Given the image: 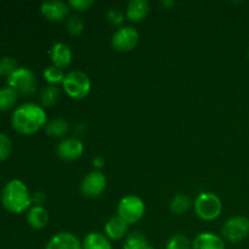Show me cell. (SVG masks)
Here are the masks:
<instances>
[{
	"instance_id": "cell-23",
	"label": "cell",
	"mask_w": 249,
	"mask_h": 249,
	"mask_svg": "<svg viewBox=\"0 0 249 249\" xmlns=\"http://www.w3.org/2000/svg\"><path fill=\"white\" fill-rule=\"evenodd\" d=\"M60 99V89L56 85H46L40 91V102L44 107H53Z\"/></svg>"
},
{
	"instance_id": "cell-32",
	"label": "cell",
	"mask_w": 249,
	"mask_h": 249,
	"mask_svg": "<svg viewBox=\"0 0 249 249\" xmlns=\"http://www.w3.org/2000/svg\"><path fill=\"white\" fill-rule=\"evenodd\" d=\"M92 165L95 167V170H100L105 165V158L101 157V156H96L92 160Z\"/></svg>"
},
{
	"instance_id": "cell-5",
	"label": "cell",
	"mask_w": 249,
	"mask_h": 249,
	"mask_svg": "<svg viewBox=\"0 0 249 249\" xmlns=\"http://www.w3.org/2000/svg\"><path fill=\"white\" fill-rule=\"evenodd\" d=\"M7 85L17 94L32 95L36 91V77L28 67H17L7 77Z\"/></svg>"
},
{
	"instance_id": "cell-30",
	"label": "cell",
	"mask_w": 249,
	"mask_h": 249,
	"mask_svg": "<svg viewBox=\"0 0 249 249\" xmlns=\"http://www.w3.org/2000/svg\"><path fill=\"white\" fill-rule=\"evenodd\" d=\"M68 5L78 11H87L94 5V0H70Z\"/></svg>"
},
{
	"instance_id": "cell-2",
	"label": "cell",
	"mask_w": 249,
	"mask_h": 249,
	"mask_svg": "<svg viewBox=\"0 0 249 249\" xmlns=\"http://www.w3.org/2000/svg\"><path fill=\"white\" fill-rule=\"evenodd\" d=\"M1 203L6 211L19 214L31 208L32 195L22 180L12 179L2 189Z\"/></svg>"
},
{
	"instance_id": "cell-22",
	"label": "cell",
	"mask_w": 249,
	"mask_h": 249,
	"mask_svg": "<svg viewBox=\"0 0 249 249\" xmlns=\"http://www.w3.org/2000/svg\"><path fill=\"white\" fill-rule=\"evenodd\" d=\"M17 94L12 88L7 87L0 88V111H9L16 105L17 102Z\"/></svg>"
},
{
	"instance_id": "cell-29",
	"label": "cell",
	"mask_w": 249,
	"mask_h": 249,
	"mask_svg": "<svg viewBox=\"0 0 249 249\" xmlns=\"http://www.w3.org/2000/svg\"><path fill=\"white\" fill-rule=\"evenodd\" d=\"M106 16H107V19H108L112 24H116V26L122 24L124 21V14L121 11V10L117 9V7H111V9L107 11Z\"/></svg>"
},
{
	"instance_id": "cell-18",
	"label": "cell",
	"mask_w": 249,
	"mask_h": 249,
	"mask_svg": "<svg viewBox=\"0 0 249 249\" xmlns=\"http://www.w3.org/2000/svg\"><path fill=\"white\" fill-rule=\"evenodd\" d=\"M83 249H112V245L105 233L90 232L82 242Z\"/></svg>"
},
{
	"instance_id": "cell-19",
	"label": "cell",
	"mask_w": 249,
	"mask_h": 249,
	"mask_svg": "<svg viewBox=\"0 0 249 249\" xmlns=\"http://www.w3.org/2000/svg\"><path fill=\"white\" fill-rule=\"evenodd\" d=\"M70 130V123L63 118L51 119L46 123L45 131L51 138H63Z\"/></svg>"
},
{
	"instance_id": "cell-21",
	"label": "cell",
	"mask_w": 249,
	"mask_h": 249,
	"mask_svg": "<svg viewBox=\"0 0 249 249\" xmlns=\"http://www.w3.org/2000/svg\"><path fill=\"white\" fill-rule=\"evenodd\" d=\"M192 206V201L189 196L184 194H178L170 201V211L177 215H182L187 213Z\"/></svg>"
},
{
	"instance_id": "cell-35",
	"label": "cell",
	"mask_w": 249,
	"mask_h": 249,
	"mask_svg": "<svg viewBox=\"0 0 249 249\" xmlns=\"http://www.w3.org/2000/svg\"><path fill=\"white\" fill-rule=\"evenodd\" d=\"M248 57H249V50H248Z\"/></svg>"
},
{
	"instance_id": "cell-9",
	"label": "cell",
	"mask_w": 249,
	"mask_h": 249,
	"mask_svg": "<svg viewBox=\"0 0 249 249\" xmlns=\"http://www.w3.org/2000/svg\"><path fill=\"white\" fill-rule=\"evenodd\" d=\"M106 186L107 180L104 173L101 170H92V172L88 173L83 179L82 185H80V191L85 197L95 198L105 191Z\"/></svg>"
},
{
	"instance_id": "cell-20",
	"label": "cell",
	"mask_w": 249,
	"mask_h": 249,
	"mask_svg": "<svg viewBox=\"0 0 249 249\" xmlns=\"http://www.w3.org/2000/svg\"><path fill=\"white\" fill-rule=\"evenodd\" d=\"M148 246L147 237L140 231H133L128 233L124 241L123 249H147Z\"/></svg>"
},
{
	"instance_id": "cell-10",
	"label": "cell",
	"mask_w": 249,
	"mask_h": 249,
	"mask_svg": "<svg viewBox=\"0 0 249 249\" xmlns=\"http://www.w3.org/2000/svg\"><path fill=\"white\" fill-rule=\"evenodd\" d=\"M56 152H57V156L61 160L72 162V160H75L82 157L83 152H84V145L77 138L63 139L57 145Z\"/></svg>"
},
{
	"instance_id": "cell-11",
	"label": "cell",
	"mask_w": 249,
	"mask_h": 249,
	"mask_svg": "<svg viewBox=\"0 0 249 249\" xmlns=\"http://www.w3.org/2000/svg\"><path fill=\"white\" fill-rule=\"evenodd\" d=\"M40 12L49 21H62L70 12V5L62 0H48L41 2Z\"/></svg>"
},
{
	"instance_id": "cell-27",
	"label": "cell",
	"mask_w": 249,
	"mask_h": 249,
	"mask_svg": "<svg viewBox=\"0 0 249 249\" xmlns=\"http://www.w3.org/2000/svg\"><path fill=\"white\" fill-rule=\"evenodd\" d=\"M12 141L9 135L5 133H0V160H4L11 155Z\"/></svg>"
},
{
	"instance_id": "cell-12",
	"label": "cell",
	"mask_w": 249,
	"mask_h": 249,
	"mask_svg": "<svg viewBox=\"0 0 249 249\" xmlns=\"http://www.w3.org/2000/svg\"><path fill=\"white\" fill-rule=\"evenodd\" d=\"M44 249H83V246L72 232H58L49 240Z\"/></svg>"
},
{
	"instance_id": "cell-25",
	"label": "cell",
	"mask_w": 249,
	"mask_h": 249,
	"mask_svg": "<svg viewBox=\"0 0 249 249\" xmlns=\"http://www.w3.org/2000/svg\"><path fill=\"white\" fill-rule=\"evenodd\" d=\"M165 249H192V242L189 237L181 233L174 235L167 242Z\"/></svg>"
},
{
	"instance_id": "cell-14",
	"label": "cell",
	"mask_w": 249,
	"mask_h": 249,
	"mask_svg": "<svg viewBox=\"0 0 249 249\" xmlns=\"http://www.w3.org/2000/svg\"><path fill=\"white\" fill-rule=\"evenodd\" d=\"M129 224L124 221L121 216H112L105 225V235L108 240L119 241L128 236Z\"/></svg>"
},
{
	"instance_id": "cell-28",
	"label": "cell",
	"mask_w": 249,
	"mask_h": 249,
	"mask_svg": "<svg viewBox=\"0 0 249 249\" xmlns=\"http://www.w3.org/2000/svg\"><path fill=\"white\" fill-rule=\"evenodd\" d=\"M17 67H18L17 62L10 56H4V57L0 58V75L9 77Z\"/></svg>"
},
{
	"instance_id": "cell-4",
	"label": "cell",
	"mask_w": 249,
	"mask_h": 249,
	"mask_svg": "<svg viewBox=\"0 0 249 249\" xmlns=\"http://www.w3.org/2000/svg\"><path fill=\"white\" fill-rule=\"evenodd\" d=\"M195 213L204 221L215 220L223 212V202L213 192H202L195 201Z\"/></svg>"
},
{
	"instance_id": "cell-1",
	"label": "cell",
	"mask_w": 249,
	"mask_h": 249,
	"mask_svg": "<svg viewBox=\"0 0 249 249\" xmlns=\"http://www.w3.org/2000/svg\"><path fill=\"white\" fill-rule=\"evenodd\" d=\"M45 109L34 102H26L14 109L11 124L15 130L23 135H29L40 130L48 123Z\"/></svg>"
},
{
	"instance_id": "cell-15",
	"label": "cell",
	"mask_w": 249,
	"mask_h": 249,
	"mask_svg": "<svg viewBox=\"0 0 249 249\" xmlns=\"http://www.w3.org/2000/svg\"><path fill=\"white\" fill-rule=\"evenodd\" d=\"M192 249H225V242L213 232H202L195 237Z\"/></svg>"
},
{
	"instance_id": "cell-34",
	"label": "cell",
	"mask_w": 249,
	"mask_h": 249,
	"mask_svg": "<svg viewBox=\"0 0 249 249\" xmlns=\"http://www.w3.org/2000/svg\"><path fill=\"white\" fill-rule=\"evenodd\" d=\"M147 249H153V248H152V247H148Z\"/></svg>"
},
{
	"instance_id": "cell-26",
	"label": "cell",
	"mask_w": 249,
	"mask_h": 249,
	"mask_svg": "<svg viewBox=\"0 0 249 249\" xmlns=\"http://www.w3.org/2000/svg\"><path fill=\"white\" fill-rule=\"evenodd\" d=\"M85 22L84 19L80 16H71L70 18L67 19V23H66V28H67V32L72 36H79L83 31H84Z\"/></svg>"
},
{
	"instance_id": "cell-33",
	"label": "cell",
	"mask_w": 249,
	"mask_h": 249,
	"mask_svg": "<svg viewBox=\"0 0 249 249\" xmlns=\"http://www.w3.org/2000/svg\"><path fill=\"white\" fill-rule=\"evenodd\" d=\"M175 2L174 1H162V5H164V6H170V5H174Z\"/></svg>"
},
{
	"instance_id": "cell-6",
	"label": "cell",
	"mask_w": 249,
	"mask_h": 249,
	"mask_svg": "<svg viewBox=\"0 0 249 249\" xmlns=\"http://www.w3.org/2000/svg\"><path fill=\"white\" fill-rule=\"evenodd\" d=\"M145 209V203L140 197L135 195H129L119 201L117 214L130 225V224L138 223L142 218Z\"/></svg>"
},
{
	"instance_id": "cell-16",
	"label": "cell",
	"mask_w": 249,
	"mask_h": 249,
	"mask_svg": "<svg viewBox=\"0 0 249 249\" xmlns=\"http://www.w3.org/2000/svg\"><path fill=\"white\" fill-rule=\"evenodd\" d=\"M150 12V4L147 0H131L126 5V17L131 22H141Z\"/></svg>"
},
{
	"instance_id": "cell-24",
	"label": "cell",
	"mask_w": 249,
	"mask_h": 249,
	"mask_svg": "<svg viewBox=\"0 0 249 249\" xmlns=\"http://www.w3.org/2000/svg\"><path fill=\"white\" fill-rule=\"evenodd\" d=\"M65 72L61 68L56 67V66H49L45 68L43 73V77L46 82L49 83V85H57L62 84L63 79H65Z\"/></svg>"
},
{
	"instance_id": "cell-13",
	"label": "cell",
	"mask_w": 249,
	"mask_h": 249,
	"mask_svg": "<svg viewBox=\"0 0 249 249\" xmlns=\"http://www.w3.org/2000/svg\"><path fill=\"white\" fill-rule=\"evenodd\" d=\"M50 58L53 66L61 68L70 67L73 60V53L70 46L65 43H56L50 50Z\"/></svg>"
},
{
	"instance_id": "cell-17",
	"label": "cell",
	"mask_w": 249,
	"mask_h": 249,
	"mask_svg": "<svg viewBox=\"0 0 249 249\" xmlns=\"http://www.w3.org/2000/svg\"><path fill=\"white\" fill-rule=\"evenodd\" d=\"M27 223L36 230H41L49 223V213L43 206H32L27 214Z\"/></svg>"
},
{
	"instance_id": "cell-31",
	"label": "cell",
	"mask_w": 249,
	"mask_h": 249,
	"mask_svg": "<svg viewBox=\"0 0 249 249\" xmlns=\"http://www.w3.org/2000/svg\"><path fill=\"white\" fill-rule=\"evenodd\" d=\"M45 201H46L45 192L36 191L32 195V203H34V206H41Z\"/></svg>"
},
{
	"instance_id": "cell-7",
	"label": "cell",
	"mask_w": 249,
	"mask_h": 249,
	"mask_svg": "<svg viewBox=\"0 0 249 249\" xmlns=\"http://www.w3.org/2000/svg\"><path fill=\"white\" fill-rule=\"evenodd\" d=\"M224 240L231 243H240L249 235V219L238 215L225 221L221 228Z\"/></svg>"
},
{
	"instance_id": "cell-3",
	"label": "cell",
	"mask_w": 249,
	"mask_h": 249,
	"mask_svg": "<svg viewBox=\"0 0 249 249\" xmlns=\"http://www.w3.org/2000/svg\"><path fill=\"white\" fill-rule=\"evenodd\" d=\"M62 88L66 94L74 100H83L90 94L91 80L89 75L79 70L68 72L62 82Z\"/></svg>"
},
{
	"instance_id": "cell-8",
	"label": "cell",
	"mask_w": 249,
	"mask_h": 249,
	"mask_svg": "<svg viewBox=\"0 0 249 249\" xmlns=\"http://www.w3.org/2000/svg\"><path fill=\"white\" fill-rule=\"evenodd\" d=\"M139 39H140V36L134 27L123 26L114 32L111 39V44L114 50L121 51V53H128L138 45Z\"/></svg>"
}]
</instances>
